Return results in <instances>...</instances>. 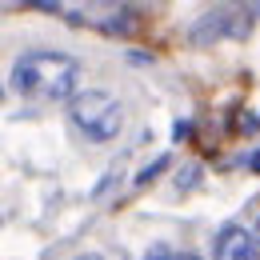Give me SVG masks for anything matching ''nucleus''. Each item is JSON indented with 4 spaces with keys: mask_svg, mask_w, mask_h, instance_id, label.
<instances>
[{
    "mask_svg": "<svg viewBox=\"0 0 260 260\" xmlns=\"http://www.w3.org/2000/svg\"><path fill=\"white\" fill-rule=\"evenodd\" d=\"M68 112H72V124L84 132V136L100 140V144L116 140L120 128H124V104L116 96H108V92H100V88L76 92V96L68 100Z\"/></svg>",
    "mask_w": 260,
    "mask_h": 260,
    "instance_id": "f03ea898",
    "label": "nucleus"
},
{
    "mask_svg": "<svg viewBox=\"0 0 260 260\" xmlns=\"http://www.w3.org/2000/svg\"><path fill=\"white\" fill-rule=\"evenodd\" d=\"M76 260H100V256H76Z\"/></svg>",
    "mask_w": 260,
    "mask_h": 260,
    "instance_id": "1a4fd4ad",
    "label": "nucleus"
},
{
    "mask_svg": "<svg viewBox=\"0 0 260 260\" xmlns=\"http://www.w3.org/2000/svg\"><path fill=\"white\" fill-rule=\"evenodd\" d=\"M168 256H172V248H164V244H156V248H152V252H148L144 260H168Z\"/></svg>",
    "mask_w": 260,
    "mask_h": 260,
    "instance_id": "423d86ee",
    "label": "nucleus"
},
{
    "mask_svg": "<svg viewBox=\"0 0 260 260\" xmlns=\"http://www.w3.org/2000/svg\"><path fill=\"white\" fill-rule=\"evenodd\" d=\"M256 12H260V4H256Z\"/></svg>",
    "mask_w": 260,
    "mask_h": 260,
    "instance_id": "9b49d317",
    "label": "nucleus"
},
{
    "mask_svg": "<svg viewBox=\"0 0 260 260\" xmlns=\"http://www.w3.org/2000/svg\"><path fill=\"white\" fill-rule=\"evenodd\" d=\"M188 136H192V124H188V120H176V124H172V140H188Z\"/></svg>",
    "mask_w": 260,
    "mask_h": 260,
    "instance_id": "39448f33",
    "label": "nucleus"
},
{
    "mask_svg": "<svg viewBox=\"0 0 260 260\" xmlns=\"http://www.w3.org/2000/svg\"><path fill=\"white\" fill-rule=\"evenodd\" d=\"M252 168H256V172H260V152H256V156H252Z\"/></svg>",
    "mask_w": 260,
    "mask_h": 260,
    "instance_id": "6e6552de",
    "label": "nucleus"
},
{
    "mask_svg": "<svg viewBox=\"0 0 260 260\" xmlns=\"http://www.w3.org/2000/svg\"><path fill=\"white\" fill-rule=\"evenodd\" d=\"M256 240H260V220H256Z\"/></svg>",
    "mask_w": 260,
    "mask_h": 260,
    "instance_id": "9d476101",
    "label": "nucleus"
},
{
    "mask_svg": "<svg viewBox=\"0 0 260 260\" xmlns=\"http://www.w3.org/2000/svg\"><path fill=\"white\" fill-rule=\"evenodd\" d=\"M80 80V60L52 48H32L12 64V92L24 100H72Z\"/></svg>",
    "mask_w": 260,
    "mask_h": 260,
    "instance_id": "f257e3e1",
    "label": "nucleus"
},
{
    "mask_svg": "<svg viewBox=\"0 0 260 260\" xmlns=\"http://www.w3.org/2000/svg\"><path fill=\"white\" fill-rule=\"evenodd\" d=\"M212 260H260L256 232H244V228H236V224L220 228V236L212 244Z\"/></svg>",
    "mask_w": 260,
    "mask_h": 260,
    "instance_id": "7ed1b4c3",
    "label": "nucleus"
},
{
    "mask_svg": "<svg viewBox=\"0 0 260 260\" xmlns=\"http://www.w3.org/2000/svg\"><path fill=\"white\" fill-rule=\"evenodd\" d=\"M168 156H156V160L148 164V168H144V172H140V176H136V184H148V180H156V172H164V168H168Z\"/></svg>",
    "mask_w": 260,
    "mask_h": 260,
    "instance_id": "20e7f679",
    "label": "nucleus"
},
{
    "mask_svg": "<svg viewBox=\"0 0 260 260\" xmlns=\"http://www.w3.org/2000/svg\"><path fill=\"white\" fill-rule=\"evenodd\" d=\"M168 260H200V256H192V252H172Z\"/></svg>",
    "mask_w": 260,
    "mask_h": 260,
    "instance_id": "0eeeda50",
    "label": "nucleus"
}]
</instances>
